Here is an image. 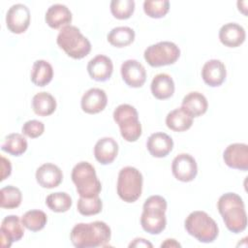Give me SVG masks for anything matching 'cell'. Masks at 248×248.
Wrapping results in <instances>:
<instances>
[{
    "label": "cell",
    "mask_w": 248,
    "mask_h": 248,
    "mask_svg": "<svg viewBox=\"0 0 248 248\" xmlns=\"http://www.w3.org/2000/svg\"><path fill=\"white\" fill-rule=\"evenodd\" d=\"M0 206L6 209L16 208L20 205L22 195L20 190L13 185H8L0 190Z\"/></svg>",
    "instance_id": "4dcf8cb0"
},
{
    "label": "cell",
    "mask_w": 248,
    "mask_h": 248,
    "mask_svg": "<svg viewBox=\"0 0 248 248\" xmlns=\"http://www.w3.org/2000/svg\"><path fill=\"white\" fill-rule=\"evenodd\" d=\"M167 201L159 195L147 198L143 203L140 216L141 228L150 234L161 233L167 225Z\"/></svg>",
    "instance_id": "3957f363"
},
{
    "label": "cell",
    "mask_w": 248,
    "mask_h": 248,
    "mask_svg": "<svg viewBox=\"0 0 248 248\" xmlns=\"http://www.w3.org/2000/svg\"><path fill=\"white\" fill-rule=\"evenodd\" d=\"M173 176L182 182L194 180L198 173V166L195 158L187 153L178 154L171 163Z\"/></svg>",
    "instance_id": "8fae6325"
},
{
    "label": "cell",
    "mask_w": 248,
    "mask_h": 248,
    "mask_svg": "<svg viewBox=\"0 0 248 248\" xmlns=\"http://www.w3.org/2000/svg\"><path fill=\"white\" fill-rule=\"evenodd\" d=\"M170 10L168 0H145L143 2V11L145 15L152 18H161L165 16Z\"/></svg>",
    "instance_id": "836d02e7"
},
{
    "label": "cell",
    "mask_w": 248,
    "mask_h": 248,
    "mask_svg": "<svg viewBox=\"0 0 248 248\" xmlns=\"http://www.w3.org/2000/svg\"><path fill=\"white\" fill-rule=\"evenodd\" d=\"M135 31L128 26L112 28L108 34V42L115 47H124L131 45L135 40Z\"/></svg>",
    "instance_id": "83f0119b"
},
{
    "label": "cell",
    "mask_w": 248,
    "mask_h": 248,
    "mask_svg": "<svg viewBox=\"0 0 248 248\" xmlns=\"http://www.w3.org/2000/svg\"><path fill=\"white\" fill-rule=\"evenodd\" d=\"M143 177L141 172L134 167H124L119 170L117 178V195L128 202H135L141 195Z\"/></svg>",
    "instance_id": "52a82bcc"
},
{
    "label": "cell",
    "mask_w": 248,
    "mask_h": 248,
    "mask_svg": "<svg viewBox=\"0 0 248 248\" xmlns=\"http://www.w3.org/2000/svg\"><path fill=\"white\" fill-rule=\"evenodd\" d=\"M152 243H150L149 241H147L144 238H140V237H137L135 238L130 244L129 247H152Z\"/></svg>",
    "instance_id": "74e56055"
},
{
    "label": "cell",
    "mask_w": 248,
    "mask_h": 248,
    "mask_svg": "<svg viewBox=\"0 0 248 248\" xmlns=\"http://www.w3.org/2000/svg\"><path fill=\"white\" fill-rule=\"evenodd\" d=\"M31 15L28 7L24 4H14L6 14L7 28L14 34H21L30 25Z\"/></svg>",
    "instance_id": "30bf717a"
},
{
    "label": "cell",
    "mask_w": 248,
    "mask_h": 248,
    "mask_svg": "<svg viewBox=\"0 0 248 248\" xmlns=\"http://www.w3.org/2000/svg\"><path fill=\"white\" fill-rule=\"evenodd\" d=\"M187 232L202 243L213 242L219 233L216 222L204 211L191 212L184 222Z\"/></svg>",
    "instance_id": "5b68a950"
},
{
    "label": "cell",
    "mask_w": 248,
    "mask_h": 248,
    "mask_svg": "<svg viewBox=\"0 0 248 248\" xmlns=\"http://www.w3.org/2000/svg\"><path fill=\"white\" fill-rule=\"evenodd\" d=\"M21 222L24 228L31 232H39L45 228L47 222L46 214L39 209H32L26 211L22 217Z\"/></svg>",
    "instance_id": "f546056e"
},
{
    "label": "cell",
    "mask_w": 248,
    "mask_h": 248,
    "mask_svg": "<svg viewBox=\"0 0 248 248\" xmlns=\"http://www.w3.org/2000/svg\"><path fill=\"white\" fill-rule=\"evenodd\" d=\"M245 38L246 33L244 28L235 22L226 23L219 30V40L228 47L239 46L243 44Z\"/></svg>",
    "instance_id": "44dd1931"
},
{
    "label": "cell",
    "mask_w": 248,
    "mask_h": 248,
    "mask_svg": "<svg viewBox=\"0 0 248 248\" xmlns=\"http://www.w3.org/2000/svg\"><path fill=\"white\" fill-rule=\"evenodd\" d=\"M12 172V165L9 159L1 156V181L5 180L8 176L11 175Z\"/></svg>",
    "instance_id": "8d00e7d4"
},
{
    "label": "cell",
    "mask_w": 248,
    "mask_h": 248,
    "mask_svg": "<svg viewBox=\"0 0 248 248\" xmlns=\"http://www.w3.org/2000/svg\"><path fill=\"white\" fill-rule=\"evenodd\" d=\"M72 198L66 192H56L49 194L46 199V204L54 212L62 213L68 211L72 206Z\"/></svg>",
    "instance_id": "1f68e13d"
},
{
    "label": "cell",
    "mask_w": 248,
    "mask_h": 248,
    "mask_svg": "<svg viewBox=\"0 0 248 248\" xmlns=\"http://www.w3.org/2000/svg\"><path fill=\"white\" fill-rule=\"evenodd\" d=\"M110 13L117 19L129 18L135 11L134 0H112L110 2Z\"/></svg>",
    "instance_id": "e575fe53"
},
{
    "label": "cell",
    "mask_w": 248,
    "mask_h": 248,
    "mask_svg": "<svg viewBox=\"0 0 248 248\" xmlns=\"http://www.w3.org/2000/svg\"><path fill=\"white\" fill-rule=\"evenodd\" d=\"M217 208L230 232L239 233L246 229L247 215L239 195L232 192L223 194L217 202Z\"/></svg>",
    "instance_id": "7a4b0ae2"
},
{
    "label": "cell",
    "mask_w": 248,
    "mask_h": 248,
    "mask_svg": "<svg viewBox=\"0 0 248 248\" xmlns=\"http://www.w3.org/2000/svg\"><path fill=\"white\" fill-rule=\"evenodd\" d=\"M21 131L24 136L31 139H36L44 134L45 125L42 121L36 119L28 120L22 125Z\"/></svg>",
    "instance_id": "d590c367"
},
{
    "label": "cell",
    "mask_w": 248,
    "mask_h": 248,
    "mask_svg": "<svg viewBox=\"0 0 248 248\" xmlns=\"http://www.w3.org/2000/svg\"><path fill=\"white\" fill-rule=\"evenodd\" d=\"M180 246L181 245L173 238H168L161 244V247H180Z\"/></svg>",
    "instance_id": "f35d334b"
},
{
    "label": "cell",
    "mask_w": 248,
    "mask_h": 248,
    "mask_svg": "<svg viewBox=\"0 0 248 248\" xmlns=\"http://www.w3.org/2000/svg\"><path fill=\"white\" fill-rule=\"evenodd\" d=\"M225 164L235 170L246 171L248 170V145L246 143H232L223 153Z\"/></svg>",
    "instance_id": "5bb4252c"
},
{
    "label": "cell",
    "mask_w": 248,
    "mask_h": 248,
    "mask_svg": "<svg viewBox=\"0 0 248 248\" xmlns=\"http://www.w3.org/2000/svg\"><path fill=\"white\" fill-rule=\"evenodd\" d=\"M77 208L78 211L83 216L96 215L102 211L103 202L99 196L93 198L80 197L77 202Z\"/></svg>",
    "instance_id": "d6a6232c"
},
{
    "label": "cell",
    "mask_w": 248,
    "mask_h": 248,
    "mask_svg": "<svg viewBox=\"0 0 248 248\" xmlns=\"http://www.w3.org/2000/svg\"><path fill=\"white\" fill-rule=\"evenodd\" d=\"M193 124V117L181 107L170 111L166 117V125L174 132L189 130Z\"/></svg>",
    "instance_id": "d4e9b609"
},
{
    "label": "cell",
    "mask_w": 248,
    "mask_h": 248,
    "mask_svg": "<svg viewBox=\"0 0 248 248\" xmlns=\"http://www.w3.org/2000/svg\"><path fill=\"white\" fill-rule=\"evenodd\" d=\"M181 108L193 118L204 114L208 108L205 96L200 92L193 91L188 93L182 100Z\"/></svg>",
    "instance_id": "603a6c76"
},
{
    "label": "cell",
    "mask_w": 248,
    "mask_h": 248,
    "mask_svg": "<svg viewBox=\"0 0 248 248\" xmlns=\"http://www.w3.org/2000/svg\"><path fill=\"white\" fill-rule=\"evenodd\" d=\"M72 180L79 197L93 198L99 196L102 191V184L97 177L94 167L86 162L78 163L72 170Z\"/></svg>",
    "instance_id": "8992f818"
},
{
    "label": "cell",
    "mask_w": 248,
    "mask_h": 248,
    "mask_svg": "<svg viewBox=\"0 0 248 248\" xmlns=\"http://www.w3.org/2000/svg\"><path fill=\"white\" fill-rule=\"evenodd\" d=\"M152 95L158 100H166L171 97L174 93V82L170 76L168 74H158L156 75L150 85Z\"/></svg>",
    "instance_id": "cb8c5ba5"
},
{
    "label": "cell",
    "mask_w": 248,
    "mask_h": 248,
    "mask_svg": "<svg viewBox=\"0 0 248 248\" xmlns=\"http://www.w3.org/2000/svg\"><path fill=\"white\" fill-rule=\"evenodd\" d=\"M113 120L119 126L122 138L129 142L141 136V124L137 109L129 104H121L113 110Z\"/></svg>",
    "instance_id": "ba28073f"
},
{
    "label": "cell",
    "mask_w": 248,
    "mask_h": 248,
    "mask_svg": "<svg viewBox=\"0 0 248 248\" xmlns=\"http://www.w3.org/2000/svg\"><path fill=\"white\" fill-rule=\"evenodd\" d=\"M118 153V143L109 137L100 139L94 146L95 159L102 165L111 164Z\"/></svg>",
    "instance_id": "7402d4cb"
},
{
    "label": "cell",
    "mask_w": 248,
    "mask_h": 248,
    "mask_svg": "<svg viewBox=\"0 0 248 248\" xmlns=\"http://www.w3.org/2000/svg\"><path fill=\"white\" fill-rule=\"evenodd\" d=\"M72 13L69 8L63 4H53L46 12L45 20L46 24L53 29L63 28L72 22Z\"/></svg>",
    "instance_id": "ffe728a7"
},
{
    "label": "cell",
    "mask_w": 248,
    "mask_h": 248,
    "mask_svg": "<svg viewBox=\"0 0 248 248\" xmlns=\"http://www.w3.org/2000/svg\"><path fill=\"white\" fill-rule=\"evenodd\" d=\"M35 176L38 184L46 189H52L59 186L63 179L61 169L51 163H46L40 166L36 170Z\"/></svg>",
    "instance_id": "9a60e30c"
},
{
    "label": "cell",
    "mask_w": 248,
    "mask_h": 248,
    "mask_svg": "<svg viewBox=\"0 0 248 248\" xmlns=\"http://www.w3.org/2000/svg\"><path fill=\"white\" fill-rule=\"evenodd\" d=\"M146 147L153 157L163 158L169 155L172 150L173 140L168 134L156 132L150 135L147 139Z\"/></svg>",
    "instance_id": "d6986e66"
},
{
    "label": "cell",
    "mask_w": 248,
    "mask_h": 248,
    "mask_svg": "<svg viewBox=\"0 0 248 248\" xmlns=\"http://www.w3.org/2000/svg\"><path fill=\"white\" fill-rule=\"evenodd\" d=\"M108 104L106 92L101 88H90L81 97L80 106L84 112L89 114L99 113Z\"/></svg>",
    "instance_id": "2e32d148"
},
{
    "label": "cell",
    "mask_w": 248,
    "mask_h": 248,
    "mask_svg": "<svg viewBox=\"0 0 248 248\" xmlns=\"http://www.w3.org/2000/svg\"><path fill=\"white\" fill-rule=\"evenodd\" d=\"M56 43L68 56L74 59H81L88 55L91 50L89 40L81 34L77 26L71 24L60 29Z\"/></svg>",
    "instance_id": "277c9868"
},
{
    "label": "cell",
    "mask_w": 248,
    "mask_h": 248,
    "mask_svg": "<svg viewBox=\"0 0 248 248\" xmlns=\"http://www.w3.org/2000/svg\"><path fill=\"white\" fill-rule=\"evenodd\" d=\"M21 220L16 215L6 216L1 223V245L3 248H9L13 242L18 241L24 234Z\"/></svg>",
    "instance_id": "7c38bea8"
},
{
    "label": "cell",
    "mask_w": 248,
    "mask_h": 248,
    "mask_svg": "<svg viewBox=\"0 0 248 248\" xmlns=\"http://www.w3.org/2000/svg\"><path fill=\"white\" fill-rule=\"evenodd\" d=\"M87 72L90 78L97 81L108 80L113 72V64L109 57L99 54L89 60Z\"/></svg>",
    "instance_id": "e0dca14e"
},
{
    "label": "cell",
    "mask_w": 248,
    "mask_h": 248,
    "mask_svg": "<svg viewBox=\"0 0 248 248\" xmlns=\"http://www.w3.org/2000/svg\"><path fill=\"white\" fill-rule=\"evenodd\" d=\"M120 72L124 82L130 87H141L146 80L145 68L136 59L124 61L121 65Z\"/></svg>",
    "instance_id": "4fadbf2b"
},
{
    "label": "cell",
    "mask_w": 248,
    "mask_h": 248,
    "mask_svg": "<svg viewBox=\"0 0 248 248\" xmlns=\"http://www.w3.org/2000/svg\"><path fill=\"white\" fill-rule=\"evenodd\" d=\"M227 76L225 64L218 59H210L204 63L202 69V78L210 87L220 86Z\"/></svg>",
    "instance_id": "ac0fdd59"
},
{
    "label": "cell",
    "mask_w": 248,
    "mask_h": 248,
    "mask_svg": "<svg viewBox=\"0 0 248 248\" xmlns=\"http://www.w3.org/2000/svg\"><path fill=\"white\" fill-rule=\"evenodd\" d=\"M180 56L179 47L172 42L163 41L147 46L143 57L151 67H161L171 65Z\"/></svg>",
    "instance_id": "9c48e42d"
},
{
    "label": "cell",
    "mask_w": 248,
    "mask_h": 248,
    "mask_svg": "<svg viewBox=\"0 0 248 248\" xmlns=\"http://www.w3.org/2000/svg\"><path fill=\"white\" fill-rule=\"evenodd\" d=\"M32 108L39 116H48L56 109V101L48 92H39L32 99Z\"/></svg>",
    "instance_id": "4316f807"
},
{
    "label": "cell",
    "mask_w": 248,
    "mask_h": 248,
    "mask_svg": "<svg viewBox=\"0 0 248 248\" xmlns=\"http://www.w3.org/2000/svg\"><path fill=\"white\" fill-rule=\"evenodd\" d=\"M53 78L52 66L46 60H36L31 70V81L37 86H46Z\"/></svg>",
    "instance_id": "484cf974"
},
{
    "label": "cell",
    "mask_w": 248,
    "mask_h": 248,
    "mask_svg": "<svg viewBox=\"0 0 248 248\" xmlns=\"http://www.w3.org/2000/svg\"><path fill=\"white\" fill-rule=\"evenodd\" d=\"M27 140L23 135L12 133L5 138L1 149L13 156H20L27 150Z\"/></svg>",
    "instance_id": "f1b7e54d"
},
{
    "label": "cell",
    "mask_w": 248,
    "mask_h": 248,
    "mask_svg": "<svg viewBox=\"0 0 248 248\" xmlns=\"http://www.w3.org/2000/svg\"><path fill=\"white\" fill-rule=\"evenodd\" d=\"M110 236V228L103 221L78 223L70 233L73 245L78 248L105 247L109 242Z\"/></svg>",
    "instance_id": "6da1fadb"
}]
</instances>
